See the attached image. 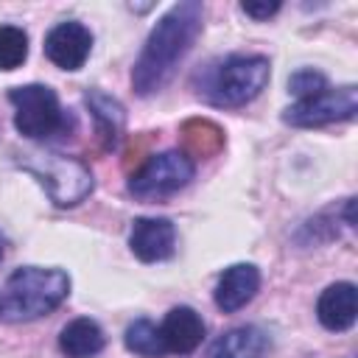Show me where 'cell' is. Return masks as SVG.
I'll return each mask as SVG.
<instances>
[{"instance_id":"6da1fadb","label":"cell","mask_w":358,"mask_h":358,"mask_svg":"<svg viewBox=\"0 0 358 358\" xmlns=\"http://www.w3.org/2000/svg\"><path fill=\"white\" fill-rule=\"evenodd\" d=\"M201 17L204 11L196 0L176 3L168 14L159 17L131 70V87L137 95H154L173 78L176 67L190 53L201 31Z\"/></svg>"},{"instance_id":"7a4b0ae2","label":"cell","mask_w":358,"mask_h":358,"mask_svg":"<svg viewBox=\"0 0 358 358\" xmlns=\"http://www.w3.org/2000/svg\"><path fill=\"white\" fill-rule=\"evenodd\" d=\"M70 294V277L62 268L22 266L6 282L3 313L11 322H31L56 310Z\"/></svg>"},{"instance_id":"3957f363","label":"cell","mask_w":358,"mask_h":358,"mask_svg":"<svg viewBox=\"0 0 358 358\" xmlns=\"http://www.w3.org/2000/svg\"><path fill=\"white\" fill-rule=\"evenodd\" d=\"M271 67L266 56H227L207 70L199 95L215 106H241L263 92Z\"/></svg>"},{"instance_id":"277c9868","label":"cell","mask_w":358,"mask_h":358,"mask_svg":"<svg viewBox=\"0 0 358 358\" xmlns=\"http://www.w3.org/2000/svg\"><path fill=\"white\" fill-rule=\"evenodd\" d=\"M22 165L42 182L56 207H76L92 193V173L76 157H64L59 151H31L22 157Z\"/></svg>"},{"instance_id":"5b68a950","label":"cell","mask_w":358,"mask_h":358,"mask_svg":"<svg viewBox=\"0 0 358 358\" xmlns=\"http://www.w3.org/2000/svg\"><path fill=\"white\" fill-rule=\"evenodd\" d=\"M14 103V126L28 140H48L67 129V115L59 95L45 84H25L8 92Z\"/></svg>"},{"instance_id":"8992f818","label":"cell","mask_w":358,"mask_h":358,"mask_svg":"<svg viewBox=\"0 0 358 358\" xmlns=\"http://www.w3.org/2000/svg\"><path fill=\"white\" fill-rule=\"evenodd\" d=\"M196 173V165L187 154L182 151H162L148 157L129 179V193L143 199V201H154V199H165L176 190H182Z\"/></svg>"},{"instance_id":"52a82bcc","label":"cell","mask_w":358,"mask_h":358,"mask_svg":"<svg viewBox=\"0 0 358 358\" xmlns=\"http://www.w3.org/2000/svg\"><path fill=\"white\" fill-rule=\"evenodd\" d=\"M358 112V90L352 84L347 87H324L322 92L296 101L294 106L285 109L282 120L299 129H310V126H324V123H336V120H350Z\"/></svg>"},{"instance_id":"ba28073f","label":"cell","mask_w":358,"mask_h":358,"mask_svg":"<svg viewBox=\"0 0 358 358\" xmlns=\"http://www.w3.org/2000/svg\"><path fill=\"white\" fill-rule=\"evenodd\" d=\"M90 48H92V34L76 20L59 22L45 36V53L62 70H78L87 62Z\"/></svg>"},{"instance_id":"9c48e42d","label":"cell","mask_w":358,"mask_h":358,"mask_svg":"<svg viewBox=\"0 0 358 358\" xmlns=\"http://www.w3.org/2000/svg\"><path fill=\"white\" fill-rule=\"evenodd\" d=\"M129 246L143 263H157L173 255L176 227L168 218H134L129 232Z\"/></svg>"},{"instance_id":"30bf717a","label":"cell","mask_w":358,"mask_h":358,"mask_svg":"<svg viewBox=\"0 0 358 358\" xmlns=\"http://www.w3.org/2000/svg\"><path fill=\"white\" fill-rule=\"evenodd\" d=\"M260 288V271L252 266V263H235L229 266L221 277H218V285H215V305L224 310V313H235L241 310L246 302L255 299Z\"/></svg>"},{"instance_id":"8fae6325","label":"cell","mask_w":358,"mask_h":358,"mask_svg":"<svg viewBox=\"0 0 358 358\" xmlns=\"http://www.w3.org/2000/svg\"><path fill=\"white\" fill-rule=\"evenodd\" d=\"M355 310H358V294L352 282H333L322 291L319 302H316V316L319 322L333 330H350L355 324Z\"/></svg>"},{"instance_id":"7c38bea8","label":"cell","mask_w":358,"mask_h":358,"mask_svg":"<svg viewBox=\"0 0 358 358\" xmlns=\"http://www.w3.org/2000/svg\"><path fill=\"white\" fill-rule=\"evenodd\" d=\"M159 330H162V338H165L168 352H179V355L193 352L201 344V338H204V322L187 305L171 308L168 316L162 319Z\"/></svg>"},{"instance_id":"4fadbf2b","label":"cell","mask_w":358,"mask_h":358,"mask_svg":"<svg viewBox=\"0 0 358 358\" xmlns=\"http://www.w3.org/2000/svg\"><path fill=\"white\" fill-rule=\"evenodd\" d=\"M268 350V336L255 324H241L221 333L207 358H263Z\"/></svg>"},{"instance_id":"5bb4252c","label":"cell","mask_w":358,"mask_h":358,"mask_svg":"<svg viewBox=\"0 0 358 358\" xmlns=\"http://www.w3.org/2000/svg\"><path fill=\"white\" fill-rule=\"evenodd\" d=\"M103 341L106 338L101 324L87 316L67 322L59 333V350L64 352V358H95L103 350Z\"/></svg>"},{"instance_id":"9a60e30c","label":"cell","mask_w":358,"mask_h":358,"mask_svg":"<svg viewBox=\"0 0 358 358\" xmlns=\"http://www.w3.org/2000/svg\"><path fill=\"white\" fill-rule=\"evenodd\" d=\"M87 106L95 117V126H98V134L103 140L106 148H115L120 134H123V123H126V115H123V106L117 98L101 92V90H90L87 92Z\"/></svg>"},{"instance_id":"2e32d148","label":"cell","mask_w":358,"mask_h":358,"mask_svg":"<svg viewBox=\"0 0 358 358\" xmlns=\"http://www.w3.org/2000/svg\"><path fill=\"white\" fill-rule=\"evenodd\" d=\"M182 143H185L182 154H187L190 159H210L224 148V131L213 120L193 117L182 126Z\"/></svg>"},{"instance_id":"e0dca14e","label":"cell","mask_w":358,"mask_h":358,"mask_svg":"<svg viewBox=\"0 0 358 358\" xmlns=\"http://www.w3.org/2000/svg\"><path fill=\"white\" fill-rule=\"evenodd\" d=\"M126 350L140 355V358H162L168 352L165 347V338H162V330L151 322V319H134L129 327H126Z\"/></svg>"},{"instance_id":"ac0fdd59","label":"cell","mask_w":358,"mask_h":358,"mask_svg":"<svg viewBox=\"0 0 358 358\" xmlns=\"http://www.w3.org/2000/svg\"><path fill=\"white\" fill-rule=\"evenodd\" d=\"M28 56V36L17 25H0V70H14Z\"/></svg>"},{"instance_id":"d6986e66","label":"cell","mask_w":358,"mask_h":358,"mask_svg":"<svg viewBox=\"0 0 358 358\" xmlns=\"http://www.w3.org/2000/svg\"><path fill=\"white\" fill-rule=\"evenodd\" d=\"M327 87V78H324V73H319V70H299V73H294L291 78H288V90L302 101V98H310V95H316V92H322Z\"/></svg>"},{"instance_id":"ffe728a7","label":"cell","mask_w":358,"mask_h":358,"mask_svg":"<svg viewBox=\"0 0 358 358\" xmlns=\"http://www.w3.org/2000/svg\"><path fill=\"white\" fill-rule=\"evenodd\" d=\"M241 8H243V14H249V17H255V20H268L271 14H277L280 11V3L277 0H263V3H255V0H243L241 3Z\"/></svg>"},{"instance_id":"44dd1931","label":"cell","mask_w":358,"mask_h":358,"mask_svg":"<svg viewBox=\"0 0 358 358\" xmlns=\"http://www.w3.org/2000/svg\"><path fill=\"white\" fill-rule=\"evenodd\" d=\"M3 252H6V241H3V235H0V260H3Z\"/></svg>"}]
</instances>
